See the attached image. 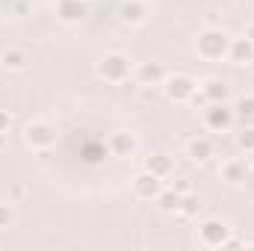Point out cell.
<instances>
[{"label":"cell","mask_w":254,"mask_h":251,"mask_svg":"<svg viewBox=\"0 0 254 251\" xmlns=\"http://www.w3.org/2000/svg\"><path fill=\"white\" fill-rule=\"evenodd\" d=\"M195 48H198V57H204V60H222L231 51V36L225 30H207L198 36Z\"/></svg>","instance_id":"cell-1"},{"label":"cell","mask_w":254,"mask_h":251,"mask_svg":"<svg viewBox=\"0 0 254 251\" xmlns=\"http://www.w3.org/2000/svg\"><path fill=\"white\" fill-rule=\"evenodd\" d=\"M24 142L33 151H45V148H51L57 142V130L48 122H30V125L24 127Z\"/></svg>","instance_id":"cell-2"},{"label":"cell","mask_w":254,"mask_h":251,"mask_svg":"<svg viewBox=\"0 0 254 251\" xmlns=\"http://www.w3.org/2000/svg\"><path fill=\"white\" fill-rule=\"evenodd\" d=\"M98 74L107 80V83H125L127 74H130V60L125 54H107L101 65H98Z\"/></svg>","instance_id":"cell-3"},{"label":"cell","mask_w":254,"mask_h":251,"mask_svg":"<svg viewBox=\"0 0 254 251\" xmlns=\"http://www.w3.org/2000/svg\"><path fill=\"white\" fill-rule=\"evenodd\" d=\"M228 225L225 222H219V219H210V222H204L201 228H198V240L204 243V246H210V249H219V246H225L228 243Z\"/></svg>","instance_id":"cell-4"},{"label":"cell","mask_w":254,"mask_h":251,"mask_svg":"<svg viewBox=\"0 0 254 251\" xmlns=\"http://www.w3.org/2000/svg\"><path fill=\"white\" fill-rule=\"evenodd\" d=\"M204 125L216 133H222L234 125V110H228L225 104H207L204 107Z\"/></svg>","instance_id":"cell-5"},{"label":"cell","mask_w":254,"mask_h":251,"mask_svg":"<svg viewBox=\"0 0 254 251\" xmlns=\"http://www.w3.org/2000/svg\"><path fill=\"white\" fill-rule=\"evenodd\" d=\"M249 169H252V160L249 157H231V160H225L222 163V181H228V184H246V175H249Z\"/></svg>","instance_id":"cell-6"},{"label":"cell","mask_w":254,"mask_h":251,"mask_svg":"<svg viewBox=\"0 0 254 251\" xmlns=\"http://www.w3.org/2000/svg\"><path fill=\"white\" fill-rule=\"evenodd\" d=\"M163 83H166V95H169L172 101H190L192 95H195V83H192L187 74H175V77H166Z\"/></svg>","instance_id":"cell-7"},{"label":"cell","mask_w":254,"mask_h":251,"mask_svg":"<svg viewBox=\"0 0 254 251\" xmlns=\"http://www.w3.org/2000/svg\"><path fill=\"white\" fill-rule=\"evenodd\" d=\"M133 189H136L139 198H157L160 189H163V178L154 175V172H145V175H139V178L133 181Z\"/></svg>","instance_id":"cell-8"},{"label":"cell","mask_w":254,"mask_h":251,"mask_svg":"<svg viewBox=\"0 0 254 251\" xmlns=\"http://www.w3.org/2000/svg\"><path fill=\"white\" fill-rule=\"evenodd\" d=\"M57 15L65 24H80L86 18V3L83 0H60L57 3Z\"/></svg>","instance_id":"cell-9"},{"label":"cell","mask_w":254,"mask_h":251,"mask_svg":"<svg viewBox=\"0 0 254 251\" xmlns=\"http://www.w3.org/2000/svg\"><path fill=\"white\" fill-rule=\"evenodd\" d=\"M201 92L207 95V101H210V104H225V101H228V95H231L228 83H225V80H219V77H210V80H204Z\"/></svg>","instance_id":"cell-10"},{"label":"cell","mask_w":254,"mask_h":251,"mask_svg":"<svg viewBox=\"0 0 254 251\" xmlns=\"http://www.w3.org/2000/svg\"><path fill=\"white\" fill-rule=\"evenodd\" d=\"M110 151H113L116 157H130V154L136 151V139H133V133H125V130L113 133V136H110Z\"/></svg>","instance_id":"cell-11"},{"label":"cell","mask_w":254,"mask_h":251,"mask_svg":"<svg viewBox=\"0 0 254 251\" xmlns=\"http://www.w3.org/2000/svg\"><path fill=\"white\" fill-rule=\"evenodd\" d=\"M0 63L6 71H24L27 63H30V57H27V51H21V48H6L3 54H0Z\"/></svg>","instance_id":"cell-12"},{"label":"cell","mask_w":254,"mask_h":251,"mask_svg":"<svg viewBox=\"0 0 254 251\" xmlns=\"http://www.w3.org/2000/svg\"><path fill=\"white\" fill-rule=\"evenodd\" d=\"M252 54H254V42L252 39H246V36H243V39H231V51H228V57H231V60H234V63H249V60H252Z\"/></svg>","instance_id":"cell-13"},{"label":"cell","mask_w":254,"mask_h":251,"mask_svg":"<svg viewBox=\"0 0 254 251\" xmlns=\"http://www.w3.org/2000/svg\"><path fill=\"white\" fill-rule=\"evenodd\" d=\"M169 74H166V68L160 63H145L139 65V80H142V86H157V83H163Z\"/></svg>","instance_id":"cell-14"},{"label":"cell","mask_w":254,"mask_h":251,"mask_svg":"<svg viewBox=\"0 0 254 251\" xmlns=\"http://www.w3.org/2000/svg\"><path fill=\"white\" fill-rule=\"evenodd\" d=\"M145 15H148V9H145V3H142V0H127L125 6H122V21L130 24V27L142 24V21H145Z\"/></svg>","instance_id":"cell-15"},{"label":"cell","mask_w":254,"mask_h":251,"mask_svg":"<svg viewBox=\"0 0 254 251\" xmlns=\"http://www.w3.org/2000/svg\"><path fill=\"white\" fill-rule=\"evenodd\" d=\"M187 154H190L195 163H207L213 157V145L207 139H192L190 145H187Z\"/></svg>","instance_id":"cell-16"},{"label":"cell","mask_w":254,"mask_h":251,"mask_svg":"<svg viewBox=\"0 0 254 251\" xmlns=\"http://www.w3.org/2000/svg\"><path fill=\"white\" fill-rule=\"evenodd\" d=\"M154 201H157V207L163 213H178V207H181V195L175 189H160V195Z\"/></svg>","instance_id":"cell-17"},{"label":"cell","mask_w":254,"mask_h":251,"mask_svg":"<svg viewBox=\"0 0 254 251\" xmlns=\"http://www.w3.org/2000/svg\"><path fill=\"white\" fill-rule=\"evenodd\" d=\"M148 172H154V175L166 178V175L172 172V163H169V157H166V154H154V157L148 160Z\"/></svg>","instance_id":"cell-18"},{"label":"cell","mask_w":254,"mask_h":251,"mask_svg":"<svg viewBox=\"0 0 254 251\" xmlns=\"http://www.w3.org/2000/svg\"><path fill=\"white\" fill-rule=\"evenodd\" d=\"M198 210H201L198 195H192V192L181 195V207H178V213H181V216H198Z\"/></svg>","instance_id":"cell-19"},{"label":"cell","mask_w":254,"mask_h":251,"mask_svg":"<svg viewBox=\"0 0 254 251\" xmlns=\"http://www.w3.org/2000/svg\"><path fill=\"white\" fill-rule=\"evenodd\" d=\"M234 113H237V116H243V119H252V116H254V95L240 98V101L234 104Z\"/></svg>","instance_id":"cell-20"},{"label":"cell","mask_w":254,"mask_h":251,"mask_svg":"<svg viewBox=\"0 0 254 251\" xmlns=\"http://www.w3.org/2000/svg\"><path fill=\"white\" fill-rule=\"evenodd\" d=\"M12 219H15L12 207H9V204H0V231H3V228H9V225H12Z\"/></svg>","instance_id":"cell-21"},{"label":"cell","mask_w":254,"mask_h":251,"mask_svg":"<svg viewBox=\"0 0 254 251\" xmlns=\"http://www.w3.org/2000/svg\"><path fill=\"white\" fill-rule=\"evenodd\" d=\"M240 145H243L246 151H254V127H249V130L240 133Z\"/></svg>","instance_id":"cell-22"},{"label":"cell","mask_w":254,"mask_h":251,"mask_svg":"<svg viewBox=\"0 0 254 251\" xmlns=\"http://www.w3.org/2000/svg\"><path fill=\"white\" fill-rule=\"evenodd\" d=\"M172 189H175L178 195H187V192H192V187L187 184V181H175V184H172Z\"/></svg>","instance_id":"cell-23"},{"label":"cell","mask_w":254,"mask_h":251,"mask_svg":"<svg viewBox=\"0 0 254 251\" xmlns=\"http://www.w3.org/2000/svg\"><path fill=\"white\" fill-rule=\"evenodd\" d=\"M9 122H12V119H9V113H3V110H0V133H6V130H9Z\"/></svg>","instance_id":"cell-24"},{"label":"cell","mask_w":254,"mask_h":251,"mask_svg":"<svg viewBox=\"0 0 254 251\" xmlns=\"http://www.w3.org/2000/svg\"><path fill=\"white\" fill-rule=\"evenodd\" d=\"M246 189H249V192H254V166L249 169V175H246Z\"/></svg>","instance_id":"cell-25"},{"label":"cell","mask_w":254,"mask_h":251,"mask_svg":"<svg viewBox=\"0 0 254 251\" xmlns=\"http://www.w3.org/2000/svg\"><path fill=\"white\" fill-rule=\"evenodd\" d=\"M246 39H252V42H254V27H249V30H246Z\"/></svg>","instance_id":"cell-26"},{"label":"cell","mask_w":254,"mask_h":251,"mask_svg":"<svg viewBox=\"0 0 254 251\" xmlns=\"http://www.w3.org/2000/svg\"><path fill=\"white\" fill-rule=\"evenodd\" d=\"M249 65H252V68H254V54H252V60H249Z\"/></svg>","instance_id":"cell-27"}]
</instances>
